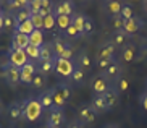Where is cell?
<instances>
[{
  "mask_svg": "<svg viewBox=\"0 0 147 128\" xmlns=\"http://www.w3.org/2000/svg\"><path fill=\"white\" fill-rule=\"evenodd\" d=\"M42 106L39 104L37 97H28L23 101V120L26 122H36L42 115Z\"/></svg>",
  "mask_w": 147,
  "mask_h": 128,
  "instance_id": "obj_1",
  "label": "cell"
},
{
  "mask_svg": "<svg viewBox=\"0 0 147 128\" xmlns=\"http://www.w3.org/2000/svg\"><path fill=\"white\" fill-rule=\"evenodd\" d=\"M76 60L73 59H58L55 60V73L58 78H69L76 70Z\"/></svg>",
  "mask_w": 147,
  "mask_h": 128,
  "instance_id": "obj_2",
  "label": "cell"
},
{
  "mask_svg": "<svg viewBox=\"0 0 147 128\" xmlns=\"http://www.w3.org/2000/svg\"><path fill=\"white\" fill-rule=\"evenodd\" d=\"M65 122H66V115L63 109L52 107L50 110H47V127L60 128L61 125H65Z\"/></svg>",
  "mask_w": 147,
  "mask_h": 128,
  "instance_id": "obj_3",
  "label": "cell"
},
{
  "mask_svg": "<svg viewBox=\"0 0 147 128\" xmlns=\"http://www.w3.org/2000/svg\"><path fill=\"white\" fill-rule=\"evenodd\" d=\"M102 76L107 80L110 84L112 83H115V81H120V78L123 76V68H121V63L118 62V60H113L112 63H110V67H108L107 70H105L104 73H100Z\"/></svg>",
  "mask_w": 147,
  "mask_h": 128,
  "instance_id": "obj_4",
  "label": "cell"
},
{
  "mask_svg": "<svg viewBox=\"0 0 147 128\" xmlns=\"http://www.w3.org/2000/svg\"><path fill=\"white\" fill-rule=\"evenodd\" d=\"M7 59H8V63L16 67V68H21V67H24V65L29 62L26 52L18 50V49H10V50L7 52Z\"/></svg>",
  "mask_w": 147,
  "mask_h": 128,
  "instance_id": "obj_5",
  "label": "cell"
},
{
  "mask_svg": "<svg viewBox=\"0 0 147 128\" xmlns=\"http://www.w3.org/2000/svg\"><path fill=\"white\" fill-rule=\"evenodd\" d=\"M20 71H21V83L23 84H26V86H31L32 78H34V75L37 73V62L29 60L24 67L20 68Z\"/></svg>",
  "mask_w": 147,
  "mask_h": 128,
  "instance_id": "obj_6",
  "label": "cell"
},
{
  "mask_svg": "<svg viewBox=\"0 0 147 128\" xmlns=\"http://www.w3.org/2000/svg\"><path fill=\"white\" fill-rule=\"evenodd\" d=\"M74 10H76V5L74 2H69V0H63V2H58V3H53V15L55 16H73Z\"/></svg>",
  "mask_w": 147,
  "mask_h": 128,
  "instance_id": "obj_7",
  "label": "cell"
},
{
  "mask_svg": "<svg viewBox=\"0 0 147 128\" xmlns=\"http://www.w3.org/2000/svg\"><path fill=\"white\" fill-rule=\"evenodd\" d=\"M5 115L8 117L10 122H16L23 118V101H13L5 109Z\"/></svg>",
  "mask_w": 147,
  "mask_h": 128,
  "instance_id": "obj_8",
  "label": "cell"
},
{
  "mask_svg": "<svg viewBox=\"0 0 147 128\" xmlns=\"http://www.w3.org/2000/svg\"><path fill=\"white\" fill-rule=\"evenodd\" d=\"M110 83L105 80L102 75H97V76H94L92 78V81H91V89H92V93L94 94H97V96H104L105 93L108 91V88H110Z\"/></svg>",
  "mask_w": 147,
  "mask_h": 128,
  "instance_id": "obj_9",
  "label": "cell"
},
{
  "mask_svg": "<svg viewBox=\"0 0 147 128\" xmlns=\"http://www.w3.org/2000/svg\"><path fill=\"white\" fill-rule=\"evenodd\" d=\"M5 81L8 83V86H16L21 83V71H20V68H16V67H13V65H7L5 67Z\"/></svg>",
  "mask_w": 147,
  "mask_h": 128,
  "instance_id": "obj_10",
  "label": "cell"
},
{
  "mask_svg": "<svg viewBox=\"0 0 147 128\" xmlns=\"http://www.w3.org/2000/svg\"><path fill=\"white\" fill-rule=\"evenodd\" d=\"M97 118V114L92 110V107L89 104H81L78 109V120H81L82 123H92Z\"/></svg>",
  "mask_w": 147,
  "mask_h": 128,
  "instance_id": "obj_11",
  "label": "cell"
},
{
  "mask_svg": "<svg viewBox=\"0 0 147 128\" xmlns=\"http://www.w3.org/2000/svg\"><path fill=\"white\" fill-rule=\"evenodd\" d=\"M142 28H144V21L139 16H134V18H131V20H126L125 25H123V31H125L128 36H133V34H136V33H139Z\"/></svg>",
  "mask_w": 147,
  "mask_h": 128,
  "instance_id": "obj_12",
  "label": "cell"
},
{
  "mask_svg": "<svg viewBox=\"0 0 147 128\" xmlns=\"http://www.w3.org/2000/svg\"><path fill=\"white\" fill-rule=\"evenodd\" d=\"M53 93H55V88H49V89H44L37 96V101H39L44 110H50L53 107Z\"/></svg>",
  "mask_w": 147,
  "mask_h": 128,
  "instance_id": "obj_13",
  "label": "cell"
},
{
  "mask_svg": "<svg viewBox=\"0 0 147 128\" xmlns=\"http://www.w3.org/2000/svg\"><path fill=\"white\" fill-rule=\"evenodd\" d=\"M89 106L92 107V110H94L97 115H102V114L110 112L108 110L107 102H105V99H104V96H97V94H94L92 99H91V102H89Z\"/></svg>",
  "mask_w": 147,
  "mask_h": 128,
  "instance_id": "obj_14",
  "label": "cell"
},
{
  "mask_svg": "<svg viewBox=\"0 0 147 128\" xmlns=\"http://www.w3.org/2000/svg\"><path fill=\"white\" fill-rule=\"evenodd\" d=\"M104 99H105V102H107L108 106V110H113L115 107H117L118 104V99H120V91H118L117 86H110L108 88V91L104 94Z\"/></svg>",
  "mask_w": 147,
  "mask_h": 128,
  "instance_id": "obj_15",
  "label": "cell"
},
{
  "mask_svg": "<svg viewBox=\"0 0 147 128\" xmlns=\"http://www.w3.org/2000/svg\"><path fill=\"white\" fill-rule=\"evenodd\" d=\"M29 46V36L15 33L11 34V47L10 49H18V50H26V47Z\"/></svg>",
  "mask_w": 147,
  "mask_h": 128,
  "instance_id": "obj_16",
  "label": "cell"
},
{
  "mask_svg": "<svg viewBox=\"0 0 147 128\" xmlns=\"http://www.w3.org/2000/svg\"><path fill=\"white\" fill-rule=\"evenodd\" d=\"M136 52H138V49H136V46L131 42H128L125 47H121V54H120V59L123 63H129V62H133L134 59H136Z\"/></svg>",
  "mask_w": 147,
  "mask_h": 128,
  "instance_id": "obj_17",
  "label": "cell"
},
{
  "mask_svg": "<svg viewBox=\"0 0 147 128\" xmlns=\"http://www.w3.org/2000/svg\"><path fill=\"white\" fill-rule=\"evenodd\" d=\"M49 60H53V46L52 42H44L39 47V60H37V63L49 62Z\"/></svg>",
  "mask_w": 147,
  "mask_h": 128,
  "instance_id": "obj_18",
  "label": "cell"
},
{
  "mask_svg": "<svg viewBox=\"0 0 147 128\" xmlns=\"http://www.w3.org/2000/svg\"><path fill=\"white\" fill-rule=\"evenodd\" d=\"M128 37L129 36L126 34L125 31H115V33H112V36H110V44L115 47H125L126 44H128Z\"/></svg>",
  "mask_w": 147,
  "mask_h": 128,
  "instance_id": "obj_19",
  "label": "cell"
},
{
  "mask_svg": "<svg viewBox=\"0 0 147 128\" xmlns=\"http://www.w3.org/2000/svg\"><path fill=\"white\" fill-rule=\"evenodd\" d=\"M76 65H78V68H81L82 71H84V70H89V68H91L92 62H91V59H89V54H87L86 49H82V50L78 54Z\"/></svg>",
  "mask_w": 147,
  "mask_h": 128,
  "instance_id": "obj_20",
  "label": "cell"
},
{
  "mask_svg": "<svg viewBox=\"0 0 147 128\" xmlns=\"http://www.w3.org/2000/svg\"><path fill=\"white\" fill-rule=\"evenodd\" d=\"M97 59H105V60H115V46L112 44H104L100 47L99 54H97Z\"/></svg>",
  "mask_w": 147,
  "mask_h": 128,
  "instance_id": "obj_21",
  "label": "cell"
},
{
  "mask_svg": "<svg viewBox=\"0 0 147 128\" xmlns=\"http://www.w3.org/2000/svg\"><path fill=\"white\" fill-rule=\"evenodd\" d=\"M18 28V23L15 20V13L13 12H5V16H3V29L7 31H11L15 33Z\"/></svg>",
  "mask_w": 147,
  "mask_h": 128,
  "instance_id": "obj_22",
  "label": "cell"
},
{
  "mask_svg": "<svg viewBox=\"0 0 147 128\" xmlns=\"http://www.w3.org/2000/svg\"><path fill=\"white\" fill-rule=\"evenodd\" d=\"M86 18H87V15H84V13H74L73 16H71V23L76 26V29L81 33V36H84V25H86Z\"/></svg>",
  "mask_w": 147,
  "mask_h": 128,
  "instance_id": "obj_23",
  "label": "cell"
},
{
  "mask_svg": "<svg viewBox=\"0 0 147 128\" xmlns=\"http://www.w3.org/2000/svg\"><path fill=\"white\" fill-rule=\"evenodd\" d=\"M55 91L65 102L69 101V96H71V86L69 84H66V83H58V84L55 86Z\"/></svg>",
  "mask_w": 147,
  "mask_h": 128,
  "instance_id": "obj_24",
  "label": "cell"
},
{
  "mask_svg": "<svg viewBox=\"0 0 147 128\" xmlns=\"http://www.w3.org/2000/svg\"><path fill=\"white\" fill-rule=\"evenodd\" d=\"M37 71L49 76L50 73H55V60H49V62H40L37 63Z\"/></svg>",
  "mask_w": 147,
  "mask_h": 128,
  "instance_id": "obj_25",
  "label": "cell"
},
{
  "mask_svg": "<svg viewBox=\"0 0 147 128\" xmlns=\"http://www.w3.org/2000/svg\"><path fill=\"white\" fill-rule=\"evenodd\" d=\"M44 31H39V29H34L32 33L29 34V46H34V47H40L45 41H44Z\"/></svg>",
  "mask_w": 147,
  "mask_h": 128,
  "instance_id": "obj_26",
  "label": "cell"
},
{
  "mask_svg": "<svg viewBox=\"0 0 147 128\" xmlns=\"http://www.w3.org/2000/svg\"><path fill=\"white\" fill-rule=\"evenodd\" d=\"M121 2H117V0H110V2H105V12L110 15V16H117L121 12Z\"/></svg>",
  "mask_w": 147,
  "mask_h": 128,
  "instance_id": "obj_27",
  "label": "cell"
},
{
  "mask_svg": "<svg viewBox=\"0 0 147 128\" xmlns=\"http://www.w3.org/2000/svg\"><path fill=\"white\" fill-rule=\"evenodd\" d=\"M31 10H29V7H24V8H21V10H18V12H15V20H16V23L20 25V23H24V21H28L31 18Z\"/></svg>",
  "mask_w": 147,
  "mask_h": 128,
  "instance_id": "obj_28",
  "label": "cell"
},
{
  "mask_svg": "<svg viewBox=\"0 0 147 128\" xmlns=\"http://www.w3.org/2000/svg\"><path fill=\"white\" fill-rule=\"evenodd\" d=\"M45 83H47V76L37 71V73L34 75V78H32L31 88H32V89H40V88H44V84H45Z\"/></svg>",
  "mask_w": 147,
  "mask_h": 128,
  "instance_id": "obj_29",
  "label": "cell"
},
{
  "mask_svg": "<svg viewBox=\"0 0 147 128\" xmlns=\"http://www.w3.org/2000/svg\"><path fill=\"white\" fill-rule=\"evenodd\" d=\"M69 81L73 83L74 86H82L84 84V71L76 67V70L73 71V75L69 76Z\"/></svg>",
  "mask_w": 147,
  "mask_h": 128,
  "instance_id": "obj_30",
  "label": "cell"
},
{
  "mask_svg": "<svg viewBox=\"0 0 147 128\" xmlns=\"http://www.w3.org/2000/svg\"><path fill=\"white\" fill-rule=\"evenodd\" d=\"M69 25H71V16H65V15L57 16V28H58L60 33H65L69 28Z\"/></svg>",
  "mask_w": 147,
  "mask_h": 128,
  "instance_id": "obj_31",
  "label": "cell"
},
{
  "mask_svg": "<svg viewBox=\"0 0 147 128\" xmlns=\"http://www.w3.org/2000/svg\"><path fill=\"white\" fill-rule=\"evenodd\" d=\"M63 37H65L66 41H74V39H79V37H82V36H81V33L76 29V26L71 23V25H69V28L65 31V33H63Z\"/></svg>",
  "mask_w": 147,
  "mask_h": 128,
  "instance_id": "obj_32",
  "label": "cell"
},
{
  "mask_svg": "<svg viewBox=\"0 0 147 128\" xmlns=\"http://www.w3.org/2000/svg\"><path fill=\"white\" fill-rule=\"evenodd\" d=\"M32 31H34V26H32V23H31L29 20H28V21H24V23H20L15 33H20V34L29 36L31 33H32ZM15 33H13V34H15Z\"/></svg>",
  "mask_w": 147,
  "mask_h": 128,
  "instance_id": "obj_33",
  "label": "cell"
},
{
  "mask_svg": "<svg viewBox=\"0 0 147 128\" xmlns=\"http://www.w3.org/2000/svg\"><path fill=\"white\" fill-rule=\"evenodd\" d=\"M55 26H57V16L53 15V13L44 18V29H42L44 33H49V31H52Z\"/></svg>",
  "mask_w": 147,
  "mask_h": 128,
  "instance_id": "obj_34",
  "label": "cell"
},
{
  "mask_svg": "<svg viewBox=\"0 0 147 128\" xmlns=\"http://www.w3.org/2000/svg\"><path fill=\"white\" fill-rule=\"evenodd\" d=\"M53 13V2H49V0H42V7L39 10V15L40 16H49Z\"/></svg>",
  "mask_w": 147,
  "mask_h": 128,
  "instance_id": "obj_35",
  "label": "cell"
},
{
  "mask_svg": "<svg viewBox=\"0 0 147 128\" xmlns=\"http://www.w3.org/2000/svg\"><path fill=\"white\" fill-rule=\"evenodd\" d=\"M120 16L123 18V20H131V18H134V10L133 7H131L129 3H123L121 5V12H120Z\"/></svg>",
  "mask_w": 147,
  "mask_h": 128,
  "instance_id": "obj_36",
  "label": "cell"
},
{
  "mask_svg": "<svg viewBox=\"0 0 147 128\" xmlns=\"http://www.w3.org/2000/svg\"><path fill=\"white\" fill-rule=\"evenodd\" d=\"M29 21L32 23L34 29H39V31L44 29V16H40L39 13H32L29 18Z\"/></svg>",
  "mask_w": 147,
  "mask_h": 128,
  "instance_id": "obj_37",
  "label": "cell"
},
{
  "mask_svg": "<svg viewBox=\"0 0 147 128\" xmlns=\"http://www.w3.org/2000/svg\"><path fill=\"white\" fill-rule=\"evenodd\" d=\"M24 52H26V55H28L29 60H32V62H37V60H39V47L28 46Z\"/></svg>",
  "mask_w": 147,
  "mask_h": 128,
  "instance_id": "obj_38",
  "label": "cell"
},
{
  "mask_svg": "<svg viewBox=\"0 0 147 128\" xmlns=\"http://www.w3.org/2000/svg\"><path fill=\"white\" fill-rule=\"evenodd\" d=\"M113 60H105V59H95V67H97V70H99L100 73H104L105 70L110 67V63H112Z\"/></svg>",
  "mask_w": 147,
  "mask_h": 128,
  "instance_id": "obj_39",
  "label": "cell"
},
{
  "mask_svg": "<svg viewBox=\"0 0 147 128\" xmlns=\"http://www.w3.org/2000/svg\"><path fill=\"white\" fill-rule=\"evenodd\" d=\"M112 28L115 31H121L123 29V25H125V20L120 16V15H117V16H112Z\"/></svg>",
  "mask_w": 147,
  "mask_h": 128,
  "instance_id": "obj_40",
  "label": "cell"
},
{
  "mask_svg": "<svg viewBox=\"0 0 147 128\" xmlns=\"http://www.w3.org/2000/svg\"><path fill=\"white\" fill-rule=\"evenodd\" d=\"M28 7H29L31 13H39L40 7H42V0H29Z\"/></svg>",
  "mask_w": 147,
  "mask_h": 128,
  "instance_id": "obj_41",
  "label": "cell"
},
{
  "mask_svg": "<svg viewBox=\"0 0 147 128\" xmlns=\"http://www.w3.org/2000/svg\"><path fill=\"white\" fill-rule=\"evenodd\" d=\"M73 54H74V47L69 44V41H68V44H66V47H65V50H63V54H61V57L60 59H73Z\"/></svg>",
  "mask_w": 147,
  "mask_h": 128,
  "instance_id": "obj_42",
  "label": "cell"
},
{
  "mask_svg": "<svg viewBox=\"0 0 147 128\" xmlns=\"http://www.w3.org/2000/svg\"><path fill=\"white\" fill-rule=\"evenodd\" d=\"M94 29V21H92V18L87 16L86 18V25H84V36H89Z\"/></svg>",
  "mask_w": 147,
  "mask_h": 128,
  "instance_id": "obj_43",
  "label": "cell"
},
{
  "mask_svg": "<svg viewBox=\"0 0 147 128\" xmlns=\"http://www.w3.org/2000/svg\"><path fill=\"white\" fill-rule=\"evenodd\" d=\"M128 86H129L128 78H126V76H121L120 81H118V91H120V93H125V91L128 89Z\"/></svg>",
  "mask_w": 147,
  "mask_h": 128,
  "instance_id": "obj_44",
  "label": "cell"
},
{
  "mask_svg": "<svg viewBox=\"0 0 147 128\" xmlns=\"http://www.w3.org/2000/svg\"><path fill=\"white\" fill-rule=\"evenodd\" d=\"M66 128H84V123H82L81 120L74 118V120H71V122L66 125Z\"/></svg>",
  "mask_w": 147,
  "mask_h": 128,
  "instance_id": "obj_45",
  "label": "cell"
},
{
  "mask_svg": "<svg viewBox=\"0 0 147 128\" xmlns=\"http://www.w3.org/2000/svg\"><path fill=\"white\" fill-rule=\"evenodd\" d=\"M139 102H141V107H142L144 110L147 112V91L141 94V97H139Z\"/></svg>",
  "mask_w": 147,
  "mask_h": 128,
  "instance_id": "obj_46",
  "label": "cell"
},
{
  "mask_svg": "<svg viewBox=\"0 0 147 128\" xmlns=\"http://www.w3.org/2000/svg\"><path fill=\"white\" fill-rule=\"evenodd\" d=\"M3 16H5V12L0 13V31H3Z\"/></svg>",
  "mask_w": 147,
  "mask_h": 128,
  "instance_id": "obj_47",
  "label": "cell"
},
{
  "mask_svg": "<svg viewBox=\"0 0 147 128\" xmlns=\"http://www.w3.org/2000/svg\"><path fill=\"white\" fill-rule=\"evenodd\" d=\"M5 112V107H3V102H2V99H0V115Z\"/></svg>",
  "mask_w": 147,
  "mask_h": 128,
  "instance_id": "obj_48",
  "label": "cell"
},
{
  "mask_svg": "<svg viewBox=\"0 0 147 128\" xmlns=\"http://www.w3.org/2000/svg\"><path fill=\"white\" fill-rule=\"evenodd\" d=\"M104 128H118V125H115V123H108V125H105Z\"/></svg>",
  "mask_w": 147,
  "mask_h": 128,
  "instance_id": "obj_49",
  "label": "cell"
},
{
  "mask_svg": "<svg viewBox=\"0 0 147 128\" xmlns=\"http://www.w3.org/2000/svg\"><path fill=\"white\" fill-rule=\"evenodd\" d=\"M142 10L147 13V2H142Z\"/></svg>",
  "mask_w": 147,
  "mask_h": 128,
  "instance_id": "obj_50",
  "label": "cell"
},
{
  "mask_svg": "<svg viewBox=\"0 0 147 128\" xmlns=\"http://www.w3.org/2000/svg\"><path fill=\"white\" fill-rule=\"evenodd\" d=\"M0 13H3V10H2V5H0Z\"/></svg>",
  "mask_w": 147,
  "mask_h": 128,
  "instance_id": "obj_51",
  "label": "cell"
},
{
  "mask_svg": "<svg viewBox=\"0 0 147 128\" xmlns=\"http://www.w3.org/2000/svg\"><path fill=\"white\" fill-rule=\"evenodd\" d=\"M45 128H50V127H45Z\"/></svg>",
  "mask_w": 147,
  "mask_h": 128,
  "instance_id": "obj_52",
  "label": "cell"
},
{
  "mask_svg": "<svg viewBox=\"0 0 147 128\" xmlns=\"http://www.w3.org/2000/svg\"><path fill=\"white\" fill-rule=\"evenodd\" d=\"M10 128H13V127H10Z\"/></svg>",
  "mask_w": 147,
  "mask_h": 128,
  "instance_id": "obj_53",
  "label": "cell"
},
{
  "mask_svg": "<svg viewBox=\"0 0 147 128\" xmlns=\"http://www.w3.org/2000/svg\"><path fill=\"white\" fill-rule=\"evenodd\" d=\"M146 91H147V89H146Z\"/></svg>",
  "mask_w": 147,
  "mask_h": 128,
  "instance_id": "obj_54",
  "label": "cell"
}]
</instances>
